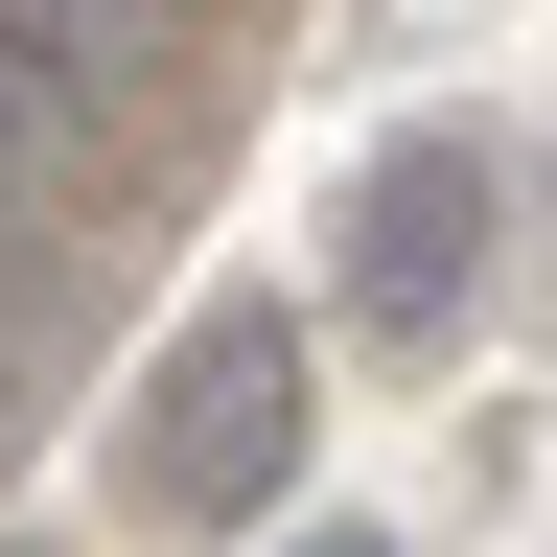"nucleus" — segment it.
<instances>
[{
    "instance_id": "obj_1",
    "label": "nucleus",
    "mask_w": 557,
    "mask_h": 557,
    "mask_svg": "<svg viewBox=\"0 0 557 557\" xmlns=\"http://www.w3.org/2000/svg\"><path fill=\"white\" fill-rule=\"evenodd\" d=\"M325 442V325L302 302H186L139 372V511L163 534H278V487Z\"/></svg>"
},
{
    "instance_id": "obj_2",
    "label": "nucleus",
    "mask_w": 557,
    "mask_h": 557,
    "mask_svg": "<svg viewBox=\"0 0 557 557\" xmlns=\"http://www.w3.org/2000/svg\"><path fill=\"white\" fill-rule=\"evenodd\" d=\"M487 278H511V139L487 116H395L372 163H348V256H325V325L348 348H442L487 325Z\"/></svg>"
},
{
    "instance_id": "obj_3",
    "label": "nucleus",
    "mask_w": 557,
    "mask_h": 557,
    "mask_svg": "<svg viewBox=\"0 0 557 557\" xmlns=\"http://www.w3.org/2000/svg\"><path fill=\"white\" fill-rule=\"evenodd\" d=\"M186 24H47V0H0V209L24 233H94V186L116 163H163V116H186Z\"/></svg>"
},
{
    "instance_id": "obj_4",
    "label": "nucleus",
    "mask_w": 557,
    "mask_h": 557,
    "mask_svg": "<svg viewBox=\"0 0 557 557\" xmlns=\"http://www.w3.org/2000/svg\"><path fill=\"white\" fill-rule=\"evenodd\" d=\"M278 557H395V534H372V511H302V534H278Z\"/></svg>"
},
{
    "instance_id": "obj_5",
    "label": "nucleus",
    "mask_w": 557,
    "mask_h": 557,
    "mask_svg": "<svg viewBox=\"0 0 557 557\" xmlns=\"http://www.w3.org/2000/svg\"><path fill=\"white\" fill-rule=\"evenodd\" d=\"M0 557H47V534H0Z\"/></svg>"
}]
</instances>
